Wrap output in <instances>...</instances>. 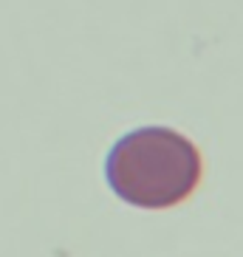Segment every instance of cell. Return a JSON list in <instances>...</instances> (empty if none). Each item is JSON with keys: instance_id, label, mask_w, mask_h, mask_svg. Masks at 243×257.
I'll list each match as a JSON object with an SVG mask.
<instances>
[{"instance_id": "6da1fadb", "label": "cell", "mask_w": 243, "mask_h": 257, "mask_svg": "<svg viewBox=\"0 0 243 257\" xmlns=\"http://www.w3.org/2000/svg\"><path fill=\"white\" fill-rule=\"evenodd\" d=\"M105 175L116 198L139 209H167L201 181L198 147L178 130L139 127L110 147Z\"/></svg>"}]
</instances>
